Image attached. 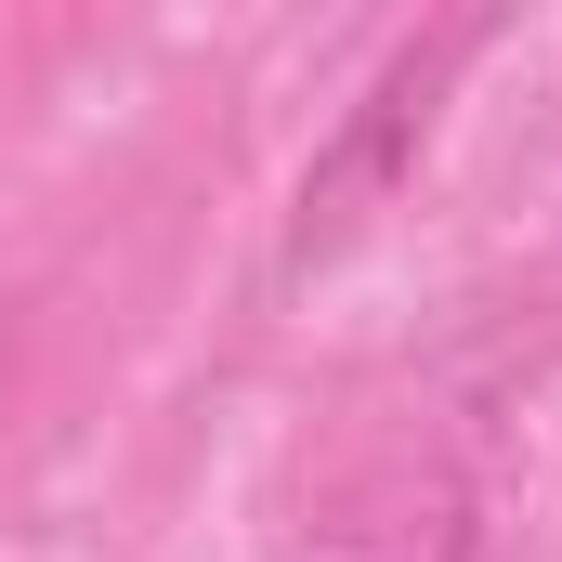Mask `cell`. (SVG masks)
<instances>
[{
	"label": "cell",
	"instance_id": "7a4b0ae2",
	"mask_svg": "<svg viewBox=\"0 0 562 562\" xmlns=\"http://www.w3.org/2000/svg\"><path fill=\"white\" fill-rule=\"evenodd\" d=\"M314 562H471V484L445 458H419V445H393L327 497Z\"/></svg>",
	"mask_w": 562,
	"mask_h": 562
},
{
	"label": "cell",
	"instance_id": "6da1fadb",
	"mask_svg": "<svg viewBox=\"0 0 562 562\" xmlns=\"http://www.w3.org/2000/svg\"><path fill=\"white\" fill-rule=\"evenodd\" d=\"M484 53V13H458V26H431V40H393V66L353 92V119L314 144V170H301V210H288V276H327L393 196H406V170H419L431 119H445V79Z\"/></svg>",
	"mask_w": 562,
	"mask_h": 562
}]
</instances>
